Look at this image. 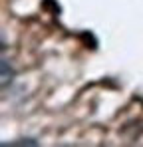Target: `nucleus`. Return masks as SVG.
<instances>
[{"label": "nucleus", "mask_w": 143, "mask_h": 147, "mask_svg": "<svg viewBox=\"0 0 143 147\" xmlns=\"http://www.w3.org/2000/svg\"><path fill=\"white\" fill-rule=\"evenodd\" d=\"M12 78H14V70H12V66L8 64V60H2V86L6 88L8 82H12Z\"/></svg>", "instance_id": "1"}]
</instances>
